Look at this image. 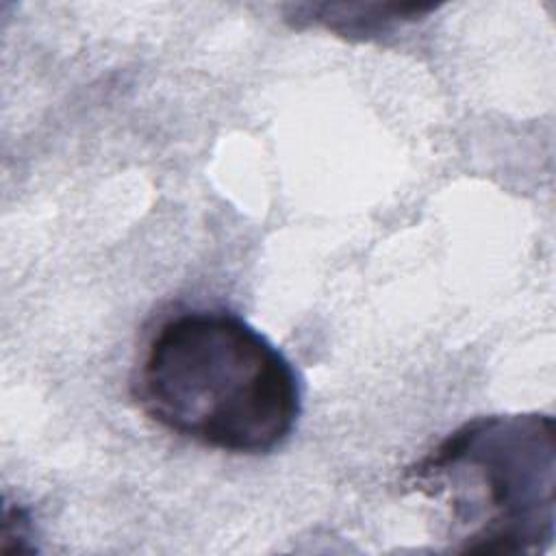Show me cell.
Returning a JSON list of instances; mask_svg holds the SVG:
<instances>
[{"instance_id":"cell-1","label":"cell","mask_w":556,"mask_h":556,"mask_svg":"<svg viewBox=\"0 0 556 556\" xmlns=\"http://www.w3.org/2000/svg\"><path fill=\"white\" fill-rule=\"evenodd\" d=\"M135 395L165 430L230 454H267L300 415L291 363L256 328L226 311H187L159 326Z\"/></svg>"},{"instance_id":"cell-2","label":"cell","mask_w":556,"mask_h":556,"mask_svg":"<svg viewBox=\"0 0 556 556\" xmlns=\"http://www.w3.org/2000/svg\"><path fill=\"white\" fill-rule=\"evenodd\" d=\"M554 417L489 415L465 421L402 473L443 508L452 552L541 554L554 539Z\"/></svg>"},{"instance_id":"cell-3","label":"cell","mask_w":556,"mask_h":556,"mask_svg":"<svg viewBox=\"0 0 556 556\" xmlns=\"http://www.w3.org/2000/svg\"><path fill=\"white\" fill-rule=\"evenodd\" d=\"M434 7L419 4H298L293 24H313L345 37H371L415 22Z\"/></svg>"}]
</instances>
